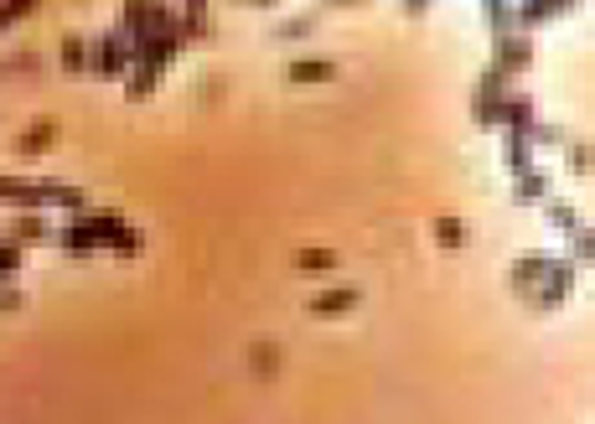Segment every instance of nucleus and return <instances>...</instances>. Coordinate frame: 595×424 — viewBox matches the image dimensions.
<instances>
[{
    "label": "nucleus",
    "mask_w": 595,
    "mask_h": 424,
    "mask_svg": "<svg viewBox=\"0 0 595 424\" xmlns=\"http://www.w3.org/2000/svg\"><path fill=\"white\" fill-rule=\"evenodd\" d=\"M321 6H363V0H321Z\"/></svg>",
    "instance_id": "34"
},
{
    "label": "nucleus",
    "mask_w": 595,
    "mask_h": 424,
    "mask_svg": "<svg viewBox=\"0 0 595 424\" xmlns=\"http://www.w3.org/2000/svg\"><path fill=\"white\" fill-rule=\"evenodd\" d=\"M492 68H497V73H508V78L528 73V68H533V42H528V32L492 37Z\"/></svg>",
    "instance_id": "3"
},
{
    "label": "nucleus",
    "mask_w": 595,
    "mask_h": 424,
    "mask_svg": "<svg viewBox=\"0 0 595 424\" xmlns=\"http://www.w3.org/2000/svg\"><path fill=\"white\" fill-rule=\"evenodd\" d=\"M109 249H114V254H125V259H135V254L145 249V233L125 223V228H119V233H114V244H109Z\"/></svg>",
    "instance_id": "26"
},
{
    "label": "nucleus",
    "mask_w": 595,
    "mask_h": 424,
    "mask_svg": "<svg viewBox=\"0 0 595 424\" xmlns=\"http://www.w3.org/2000/svg\"><path fill=\"white\" fill-rule=\"evenodd\" d=\"M590 254H595V238H590V228L580 223V228L570 233V254H564V259H570V264H590Z\"/></svg>",
    "instance_id": "27"
},
{
    "label": "nucleus",
    "mask_w": 595,
    "mask_h": 424,
    "mask_svg": "<svg viewBox=\"0 0 595 424\" xmlns=\"http://www.w3.org/2000/svg\"><path fill=\"white\" fill-rule=\"evenodd\" d=\"M6 244H16V249L52 244V223L42 218V212H16V223H11V233H6Z\"/></svg>",
    "instance_id": "8"
},
{
    "label": "nucleus",
    "mask_w": 595,
    "mask_h": 424,
    "mask_svg": "<svg viewBox=\"0 0 595 424\" xmlns=\"http://www.w3.org/2000/svg\"><path fill=\"white\" fill-rule=\"evenodd\" d=\"M130 68H135V37L125 32V26H109L99 42H88V78L125 83Z\"/></svg>",
    "instance_id": "1"
},
{
    "label": "nucleus",
    "mask_w": 595,
    "mask_h": 424,
    "mask_svg": "<svg viewBox=\"0 0 595 424\" xmlns=\"http://www.w3.org/2000/svg\"><path fill=\"white\" fill-rule=\"evenodd\" d=\"M0 73H6V68H0Z\"/></svg>",
    "instance_id": "37"
},
{
    "label": "nucleus",
    "mask_w": 595,
    "mask_h": 424,
    "mask_svg": "<svg viewBox=\"0 0 595 424\" xmlns=\"http://www.w3.org/2000/svg\"><path fill=\"white\" fill-rule=\"evenodd\" d=\"M482 16H487V32L492 37H508L513 32V0H482Z\"/></svg>",
    "instance_id": "18"
},
{
    "label": "nucleus",
    "mask_w": 595,
    "mask_h": 424,
    "mask_svg": "<svg viewBox=\"0 0 595 424\" xmlns=\"http://www.w3.org/2000/svg\"><path fill=\"white\" fill-rule=\"evenodd\" d=\"M575 275H580V264H570V259H559V254H554L544 285L528 295V311H559L564 300H570V290H575Z\"/></svg>",
    "instance_id": "2"
},
{
    "label": "nucleus",
    "mask_w": 595,
    "mask_h": 424,
    "mask_svg": "<svg viewBox=\"0 0 595 424\" xmlns=\"http://www.w3.org/2000/svg\"><path fill=\"white\" fill-rule=\"evenodd\" d=\"M0 68H11V73H37V57L21 52V57H11V63H0Z\"/></svg>",
    "instance_id": "31"
},
{
    "label": "nucleus",
    "mask_w": 595,
    "mask_h": 424,
    "mask_svg": "<svg viewBox=\"0 0 595 424\" xmlns=\"http://www.w3.org/2000/svg\"><path fill=\"white\" fill-rule=\"evenodd\" d=\"M544 212H549V223H554V228H559V233H575V228H580V223H585V218H580V212H575V207H570V202H554V197H549V202H544Z\"/></svg>",
    "instance_id": "22"
},
{
    "label": "nucleus",
    "mask_w": 595,
    "mask_h": 424,
    "mask_svg": "<svg viewBox=\"0 0 595 424\" xmlns=\"http://www.w3.org/2000/svg\"><path fill=\"white\" fill-rule=\"evenodd\" d=\"M21 254H26V249H16V244H6V238H0V285H11V280H16Z\"/></svg>",
    "instance_id": "29"
},
{
    "label": "nucleus",
    "mask_w": 595,
    "mask_h": 424,
    "mask_svg": "<svg viewBox=\"0 0 595 424\" xmlns=\"http://www.w3.org/2000/svg\"><path fill=\"white\" fill-rule=\"evenodd\" d=\"M0 202L16 212H42L47 207V181L32 176H0Z\"/></svg>",
    "instance_id": "6"
},
{
    "label": "nucleus",
    "mask_w": 595,
    "mask_h": 424,
    "mask_svg": "<svg viewBox=\"0 0 595 424\" xmlns=\"http://www.w3.org/2000/svg\"><path fill=\"white\" fill-rule=\"evenodd\" d=\"M528 125H533V94L508 88V94H502V130H523L528 135Z\"/></svg>",
    "instance_id": "11"
},
{
    "label": "nucleus",
    "mask_w": 595,
    "mask_h": 424,
    "mask_svg": "<svg viewBox=\"0 0 595 424\" xmlns=\"http://www.w3.org/2000/svg\"><path fill=\"white\" fill-rule=\"evenodd\" d=\"M425 11H430V0H404V16H409V21H420Z\"/></svg>",
    "instance_id": "33"
},
{
    "label": "nucleus",
    "mask_w": 595,
    "mask_h": 424,
    "mask_svg": "<svg viewBox=\"0 0 595 424\" xmlns=\"http://www.w3.org/2000/svg\"><path fill=\"white\" fill-rule=\"evenodd\" d=\"M311 32H316V16H290V21L275 26L280 42H301V37H311Z\"/></svg>",
    "instance_id": "25"
},
{
    "label": "nucleus",
    "mask_w": 595,
    "mask_h": 424,
    "mask_svg": "<svg viewBox=\"0 0 595 424\" xmlns=\"http://www.w3.org/2000/svg\"><path fill=\"white\" fill-rule=\"evenodd\" d=\"M513 202H518V207H544V202H549V176H544L539 166H528V171H518V187H513Z\"/></svg>",
    "instance_id": "10"
},
{
    "label": "nucleus",
    "mask_w": 595,
    "mask_h": 424,
    "mask_svg": "<svg viewBox=\"0 0 595 424\" xmlns=\"http://www.w3.org/2000/svg\"><path fill=\"white\" fill-rule=\"evenodd\" d=\"M52 145H57V119H37L32 130L16 135V156H21V161H42Z\"/></svg>",
    "instance_id": "9"
},
{
    "label": "nucleus",
    "mask_w": 595,
    "mask_h": 424,
    "mask_svg": "<svg viewBox=\"0 0 595 424\" xmlns=\"http://www.w3.org/2000/svg\"><path fill=\"white\" fill-rule=\"evenodd\" d=\"M21 311V290L16 285H0V316H16Z\"/></svg>",
    "instance_id": "30"
},
{
    "label": "nucleus",
    "mask_w": 595,
    "mask_h": 424,
    "mask_svg": "<svg viewBox=\"0 0 595 424\" xmlns=\"http://www.w3.org/2000/svg\"><path fill=\"white\" fill-rule=\"evenodd\" d=\"M435 244L440 249H466V223L461 218H435Z\"/></svg>",
    "instance_id": "21"
},
{
    "label": "nucleus",
    "mask_w": 595,
    "mask_h": 424,
    "mask_svg": "<svg viewBox=\"0 0 595 424\" xmlns=\"http://www.w3.org/2000/svg\"><path fill=\"white\" fill-rule=\"evenodd\" d=\"M575 6L580 0H513V32H533V26H544V21L570 16Z\"/></svg>",
    "instance_id": "5"
},
{
    "label": "nucleus",
    "mask_w": 595,
    "mask_h": 424,
    "mask_svg": "<svg viewBox=\"0 0 595 424\" xmlns=\"http://www.w3.org/2000/svg\"><path fill=\"white\" fill-rule=\"evenodd\" d=\"M295 269H301V275H332V269H337V249H301V254H295Z\"/></svg>",
    "instance_id": "17"
},
{
    "label": "nucleus",
    "mask_w": 595,
    "mask_h": 424,
    "mask_svg": "<svg viewBox=\"0 0 595 424\" xmlns=\"http://www.w3.org/2000/svg\"><path fill=\"white\" fill-rule=\"evenodd\" d=\"M564 140H570V135H564L559 125H539V119L528 125V145L533 150H564Z\"/></svg>",
    "instance_id": "20"
},
{
    "label": "nucleus",
    "mask_w": 595,
    "mask_h": 424,
    "mask_svg": "<svg viewBox=\"0 0 595 424\" xmlns=\"http://www.w3.org/2000/svg\"><path fill=\"white\" fill-rule=\"evenodd\" d=\"M145 11H151V0H125V16H119V26H125L130 37L145 32Z\"/></svg>",
    "instance_id": "28"
},
{
    "label": "nucleus",
    "mask_w": 595,
    "mask_h": 424,
    "mask_svg": "<svg viewBox=\"0 0 595 424\" xmlns=\"http://www.w3.org/2000/svg\"><path fill=\"white\" fill-rule=\"evenodd\" d=\"M57 57H63V73L68 78H83L88 73V42L73 32V37H63V52H57Z\"/></svg>",
    "instance_id": "16"
},
{
    "label": "nucleus",
    "mask_w": 595,
    "mask_h": 424,
    "mask_svg": "<svg viewBox=\"0 0 595 424\" xmlns=\"http://www.w3.org/2000/svg\"><path fill=\"white\" fill-rule=\"evenodd\" d=\"M471 119H476L482 130H502V94L476 88V94H471Z\"/></svg>",
    "instance_id": "14"
},
{
    "label": "nucleus",
    "mask_w": 595,
    "mask_h": 424,
    "mask_svg": "<svg viewBox=\"0 0 595 424\" xmlns=\"http://www.w3.org/2000/svg\"><path fill=\"white\" fill-rule=\"evenodd\" d=\"M502 166H508L513 176L533 166V145H528L523 130H502Z\"/></svg>",
    "instance_id": "13"
},
{
    "label": "nucleus",
    "mask_w": 595,
    "mask_h": 424,
    "mask_svg": "<svg viewBox=\"0 0 595 424\" xmlns=\"http://www.w3.org/2000/svg\"><path fill=\"white\" fill-rule=\"evenodd\" d=\"M363 306V290L357 285H332V290H316L311 300H306V311L316 316V321H337V316H347V311H357Z\"/></svg>",
    "instance_id": "4"
},
{
    "label": "nucleus",
    "mask_w": 595,
    "mask_h": 424,
    "mask_svg": "<svg viewBox=\"0 0 595 424\" xmlns=\"http://www.w3.org/2000/svg\"><path fill=\"white\" fill-rule=\"evenodd\" d=\"M52 244L63 249V254H78V259L83 254H99V238H94V228H88L83 212H68V223L52 233Z\"/></svg>",
    "instance_id": "7"
},
{
    "label": "nucleus",
    "mask_w": 595,
    "mask_h": 424,
    "mask_svg": "<svg viewBox=\"0 0 595 424\" xmlns=\"http://www.w3.org/2000/svg\"><path fill=\"white\" fill-rule=\"evenodd\" d=\"M37 6H42V0H0V32H11V26L26 21Z\"/></svg>",
    "instance_id": "23"
},
{
    "label": "nucleus",
    "mask_w": 595,
    "mask_h": 424,
    "mask_svg": "<svg viewBox=\"0 0 595 424\" xmlns=\"http://www.w3.org/2000/svg\"><path fill=\"white\" fill-rule=\"evenodd\" d=\"M244 6H280V0H244Z\"/></svg>",
    "instance_id": "35"
},
{
    "label": "nucleus",
    "mask_w": 595,
    "mask_h": 424,
    "mask_svg": "<svg viewBox=\"0 0 595 424\" xmlns=\"http://www.w3.org/2000/svg\"><path fill=\"white\" fill-rule=\"evenodd\" d=\"M83 218H88V228H94V238H99V249H109V244H114V233H119V228H125V218H119V212H94V207H88V212H83Z\"/></svg>",
    "instance_id": "19"
},
{
    "label": "nucleus",
    "mask_w": 595,
    "mask_h": 424,
    "mask_svg": "<svg viewBox=\"0 0 595 424\" xmlns=\"http://www.w3.org/2000/svg\"><path fill=\"white\" fill-rule=\"evenodd\" d=\"M564 166L575 176H590V140H564Z\"/></svg>",
    "instance_id": "24"
},
{
    "label": "nucleus",
    "mask_w": 595,
    "mask_h": 424,
    "mask_svg": "<svg viewBox=\"0 0 595 424\" xmlns=\"http://www.w3.org/2000/svg\"><path fill=\"white\" fill-rule=\"evenodd\" d=\"M337 78V63H332V57H295V63H290V83H332Z\"/></svg>",
    "instance_id": "12"
},
{
    "label": "nucleus",
    "mask_w": 595,
    "mask_h": 424,
    "mask_svg": "<svg viewBox=\"0 0 595 424\" xmlns=\"http://www.w3.org/2000/svg\"><path fill=\"white\" fill-rule=\"evenodd\" d=\"M171 6H187V0H171Z\"/></svg>",
    "instance_id": "36"
},
{
    "label": "nucleus",
    "mask_w": 595,
    "mask_h": 424,
    "mask_svg": "<svg viewBox=\"0 0 595 424\" xmlns=\"http://www.w3.org/2000/svg\"><path fill=\"white\" fill-rule=\"evenodd\" d=\"M47 207L88 212V192H83V187H73V181H47Z\"/></svg>",
    "instance_id": "15"
},
{
    "label": "nucleus",
    "mask_w": 595,
    "mask_h": 424,
    "mask_svg": "<svg viewBox=\"0 0 595 424\" xmlns=\"http://www.w3.org/2000/svg\"><path fill=\"white\" fill-rule=\"evenodd\" d=\"M254 368L270 373V368H275V347H254Z\"/></svg>",
    "instance_id": "32"
}]
</instances>
